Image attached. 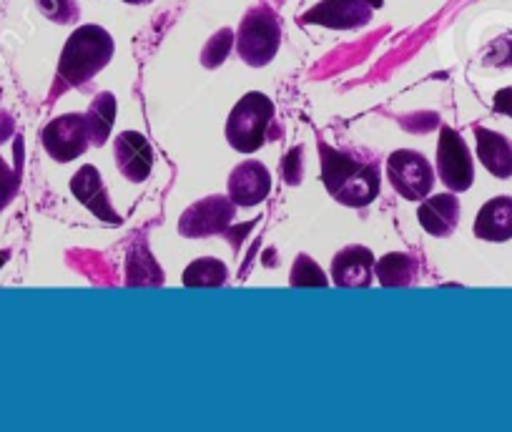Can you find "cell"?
Instances as JSON below:
<instances>
[{
    "label": "cell",
    "mask_w": 512,
    "mask_h": 432,
    "mask_svg": "<svg viewBox=\"0 0 512 432\" xmlns=\"http://www.w3.org/2000/svg\"><path fill=\"white\" fill-rule=\"evenodd\" d=\"M387 176H390L392 189L407 201H422L425 196H430L432 186H435V171L420 151H395L387 161Z\"/></svg>",
    "instance_id": "5"
},
{
    "label": "cell",
    "mask_w": 512,
    "mask_h": 432,
    "mask_svg": "<svg viewBox=\"0 0 512 432\" xmlns=\"http://www.w3.org/2000/svg\"><path fill=\"white\" fill-rule=\"evenodd\" d=\"M113 159H116L118 171L134 184L149 179L151 169H154V149L139 131H123L116 136Z\"/></svg>",
    "instance_id": "10"
},
{
    "label": "cell",
    "mask_w": 512,
    "mask_h": 432,
    "mask_svg": "<svg viewBox=\"0 0 512 432\" xmlns=\"http://www.w3.org/2000/svg\"><path fill=\"white\" fill-rule=\"evenodd\" d=\"M234 41H236V36L229 31V28L219 31L214 38H211L209 43H206L204 53H201V63H204L206 68L221 66V63L226 61V56H229V51H231V46H234Z\"/></svg>",
    "instance_id": "21"
},
{
    "label": "cell",
    "mask_w": 512,
    "mask_h": 432,
    "mask_svg": "<svg viewBox=\"0 0 512 432\" xmlns=\"http://www.w3.org/2000/svg\"><path fill=\"white\" fill-rule=\"evenodd\" d=\"M123 3H128V6H146L151 0H123Z\"/></svg>",
    "instance_id": "23"
},
{
    "label": "cell",
    "mask_w": 512,
    "mask_h": 432,
    "mask_svg": "<svg viewBox=\"0 0 512 432\" xmlns=\"http://www.w3.org/2000/svg\"><path fill=\"white\" fill-rule=\"evenodd\" d=\"M88 131H91V144L103 146L111 136L113 121H116V98L111 93H98L88 106Z\"/></svg>",
    "instance_id": "18"
},
{
    "label": "cell",
    "mask_w": 512,
    "mask_h": 432,
    "mask_svg": "<svg viewBox=\"0 0 512 432\" xmlns=\"http://www.w3.org/2000/svg\"><path fill=\"white\" fill-rule=\"evenodd\" d=\"M229 272H226V264L219 259H196L186 267L184 272V284L186 287H221L226 282Z\"/></svg>",
    "instance_id": "19"
},
{
    "label": "cell",
    "mask_w": 512,
    "mask_h": 432,
    "mask_svg": "<svg viewBox=\"0 0 512 432\" xmlns=\"http://www.w3.org/2000/svg\"><path fill=\"white\" fill-rule=\"evenodd\" d=\"M319 151H322V184L337 204L362 209L377 199L382 189L377 164L332 149L324 141H319Z\"/></svg>",
    "instance_id": "1"
},
{
    "label": "cell",
    "mask_w": 512,
    "mask_h": 432,
    "mask_svg": "<svg viewBox=\"0 0 512 432\" xmlns=\"http://www.w3.org/2000/svg\"><path fill=\"white\" fill-rule=\"evenodd\" d=\"M231 219H234V201L209 196V199L199 201L184 211L179 232L184 237H209V234L224 232Z\"/></svg>",
    "instance_id": "9"
},
{
    "label": "cell",
    "mask_w": 512,
    "mask_h": 432,
    "mask_svg": "<svg viewBox=\"0 0 512 432\" xmlns=\"http://www.w3.org/2000/svg\"><path fill=\"white\" fill-rule=\"evenodd\" d=\"M38 8H41V13L46 18H51V21L61 23V26H66V23H73L78 18V3L76 0H36Z\"/></svg>",
    "instance_id": "22"
},
{
    "label": "cell",
    "mask_w": 512,
    "mask_h": 432,
    "mask_svg": "<svg viewBox=\"0 0 512 432\" xmlns=\"http://www.w3.org/2000/svg\"><path fill=\"white\" fill-rule=\"evenodd\" d=\"M6 259H8V254H6V252H0V267L6 264Z\"/></svg>",
    "instance_id": "25"
},
{
    "label": "cell",
    "mask_w": 512,
    "mask_h": 432,
    "mask_svg": "<svg viewBox=\"0 0 512 432\" xmlns=\"http://www.w3.org/2000/svg\"><path fill=\"white\" fill-rule=\"evenodd\" d=\"M475 237L485 242L512 239V196H495L477 211Z\"/></svg>",
    "instance_id": "16"
},
{
    "label": "cell",
    "mask_w": 512,
    "mask_h": 432,
    "mask_svg": "<svg viewBox=\"0 0 512 432\" xmlns=\"http://www.w3.org/2000/svg\"><path fill=\"white\" fill-rule=\"evenodd\" d=\"M417 219L430 237H450L460 224V201L455 194L425 196L420 211H417Z\"/></svg>",
    "instance_id": "14"
},
{
    "label": "cell",
    "mask_w": 512,
    "mask_h": 432,
    "mask_svg": "<svg viewBox=\"0 0 512 432\" xmlns=\"http://www.w3.org/2000/svg\"><path fill=\"white\" fill-rule=\"evenodd\" d=\"M477 159L497 179H510L512 176V141L497 131L475 126Z\"/></svg>",
    "instance_id": "15"
},
{
    "label": "cell",
    "mask_w": 512,
    "mask_h": 432,
    "mask_svg": "<svg viewBox=\"0 0 512 432\" xmlns=\"http://www.w3.org/2000/svg\"><path fill=\"white\" fill-rule=\"evenodd\" d=\"M71 191L93 216H98L101 222L118 224V214L113 211L111 199H108V191L103 186L101 174L96 171V166H81L78 174L71 179Z\"/></svg>",
    "instance_id": "13"
},
{
    "label": "cell",
    "mask_w": 512,
    "mask_h": 432,
    "mask_svg": "<svg viewBox=\"0 0 512 432\" xmlns=\"http://www.w3.org/2000/svg\"><path fill=\"white\" fill-rule=\"evenodd\" d=\"M279 43H282V26H279L277 13L267 6H256L241 21L234 46L241 61L262 68L274 61Z\"/></svg>",
    "instance_id": "4"
},
{
    "label": "cell",
    "mask_w": 512,
    "mask_h": 432,
    "mask_svg": "<svg viewBox=\"0 0 512 432\" xmlns=\"http://www.w3.org/2000/svg\"><path fill=\"white\" fill-rule=\"evenodd\" d=\"M327 284L329 279L324 277L319 264L307 254H299L292 267V287H327Z\"/></svg>",
    "instance_id": "20"
},
{
    "label": "cell",
    "mask_w": 512,
    "mask_h": 432,
    "mask_svg": "<svg viewBox=\"0 0 512 432\" xmlns=\"http://www.w3.org/2000/svg\"><path fill=\"white\" fill-rule=\"evenodd\" d=\"M272 191V174L262 161H244L229 176V199L236 206L262 204Z\"/></svg>",
    "instance_id": "11"
},
{
    "label": "cell",
    "mask_w": 512,
    "mask_h": 432,
    "mask_svg": "<svg viewBox=\"0 0 512 432\" xmlns=\"http://www.w3.org/2000/svg\"><path fill=\"white\" fill-rule=\"evenodd\" d=\"M43 146L56 161L66 164L81 156L91 146V131H88L86 116L66 114L53 119L41 134Z\"/></svg>",
    "instance_id": "7"
},
{
    "label": "cell",
    "mask_w": 512,
    "mask_h": 432,
    "mask_svg": "<svg viewBox=\"0 0 512 432\" xmlns=\"http://www.w3.org/2000/svg\"><path fill=\"white\" fill-rule=\"evenodd\" d=\"M374 279V254L367 247H344L332 259V282L344 289L369 287Z\"/></svg>",
    "instance_id": "12"
},
{
    "label": "cell",
    "mask_w": 512,
    "mask_h": 432,
    "mask_svg": "<svg viewBox=\"0 0 512 432\" xmlns=\"http://www.w3.org/2000/svg\"><path fill=\"white\" fill-rule=\"evenodd\" d=\"M367 3H369V6H372V8H382V6H384V0H367Z\"/></svg>",
    "instance_id": "24"
},
{
    "label": "cell",
    "mask_w": 512,
    "mask_h": 432,
    "mask_svg": "<svg viewBox=\"0 0 512 432\" xmlns=\"http://www.w3.org/2000/svg\"><path fill=\"white\" fill-rule=\"evenodd\" d=\"M372 11L374 8L367 0H322L304 13L302 21L332 28V31H354L372 21Z\"/></svg>",
    "instance_id": "8"
},
{
    "label": "cell",
    "mask_w": 512,
    "mask_h": 432,
    "mask_svg": "<svg viewBox=\"0 0 512 432\" xmlns=\"http://www.w3.org/2000/svg\"><path fill=\"white\" fill-rule=\"evenodd\" d=\"M417 272H420V264L410 254L392 252L384 254L377 262V279L382 287H407L415 282Z\"/></svg>",
    "instance_id": "17"
},
{
    "label": "cell",
    "mask_w": 512,
    "mask_h": 432,
    "mask_svg": "<svg viewBox=\"0 0 512 432\" xmlns=\"http://www.w3.org/2000/svg\"><path fill=\"white\" fill-rule=\"evenodd\" d=\"M437 176L450 191H467L475 181V164L465 139L450 126H442L437 141Z\"/></svg>",
    "instance_id": "6"
},
{
    "label": "cell",
    "mask_w": 512,
    "mask_h": 432,
    "mask_svg": "<svg viewBox=\"0 0 512 432\" xmlns=\"http://www.w3.org/2000/svg\"><path fill=\"white\" fill-rule=\"evenodd\" d=\"M274 121V103L264 93L251 91L236 101L226 121V141L239 154H256L267 141V131Z\"/></svg>",
    "instance_id": "3"
},
{
    "label": "cell",
    "mask_w": 512,
    "mask_h": 432,
    "mask_svg": "<svg viewBox=\"0 0 512 432\" xmlns=\"http://www.w3.org/2000/svg\"><path fill=\"white\" fill-rule=\"evenodd\" d=\"M113 38L101 26H81L63 46L58 76L71 86H86L96 73L111 63Z\"/></svg>",
    "instance_id": "2"
}]
</instances>
